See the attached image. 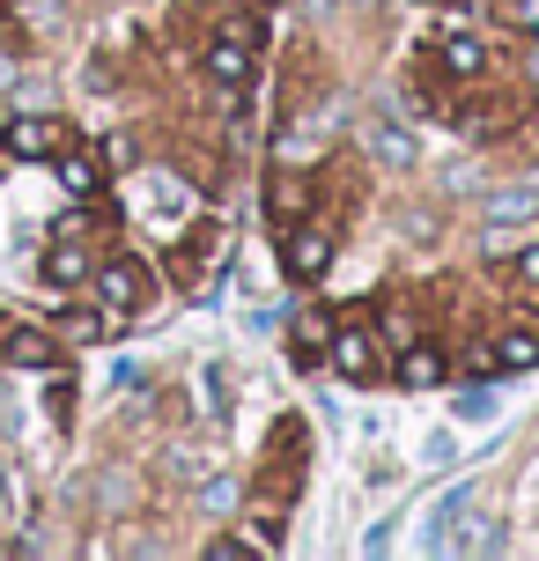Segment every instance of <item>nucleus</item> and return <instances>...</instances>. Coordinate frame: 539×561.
Returning <instances> with one entry per match:
<instances>
[{
	"label": "nucleus",
	"instance_id": "obj_1",
	"mask_svg": "<svg viewBox=\"0 0 539 561\" xmlns=\"http://www.w3.org/2000/svg\"><path fill=\"white\" fill-rule=\"evenodd\" d=\"M252 53H259V23L252 15H229V23L215 30V45H207V75L222 89H244L252 82Z\"/></svg>",
	"mask_w": 539,
	"mask_h": 561
},
{
	"label": "nucleus",
	"instance_id": "obj_2",
	"mask_svg": "<svg viewBox=\"0 0 539 561\" xmlns=\"http://www.w3.org/2000/svg\"><path fill=\"white\" fill-rule=\"evenodd\" d=\"M96 296H104L112 318H134V310H148V296H156V274H148L141 259H112V266L96 274Z\"/></svg>",
	"mask_w": 539,
	"mask_h": 561
},
{
	"label": "nucleus",
	"instance_id": "obj_3",
	"mask_svg": "<svg viewBox=\"0 0 539 561\" xmlns=\"http://www.w3.org/2000/svg\"><path fill=\"white\" fill-rule=\"evenodd\" d=\"M325 266H333V229L325 222H288V274L318 280Z\"/></svg>",
	"mask_w": 539,
	"mask_h": 561
},
{
	"label": "nucleus",
	"instance_id": "obj_4",
	"mask_svg": "<svg viewBox=\"0 0 539 561\" xmlns=\"http://www.w3.org/2000/svg\"><path fill=\"white\" fill-rule=\"evenodd\" d=\"M53 148H59L53 118H8V126H0V156H15V163H45Z\"/></svg>",
	"mask_w": 539,
	"mask_h": 561
},
{
	"label": "nucleus",
	"instance_id": "obj_5",
	"mask_svg": "<svg viewBox=\"0 0 539 561\" xmlns=\"http://www.w3.org/2000/svg\"><path fill=\"white\" fill-rule=\"evenodd\" d=\"M436 75H451V82H481V75H488V45H481V37H444V45H436Z\"/></svg>",
	"mask_w": 539,
	"mask_h": 561
},
{
	"label": "nucleus",
	"instance_id": "obj_6",
	"mask_svg": "<svg viewBox=\"0 0 539 561\" xmlns=\"http://www.w3.org/2000/svg\"><path fill=\"white\" fill-rule=\"evenodd\" d=\"M333 369L355 377V385H369V377H377V340H369L363 325H347V333L333 340Z\"/></svg>",
	"mask_w": 539,
	"mask_h": 561
},
{
	"label": "nucleus",
	"instance_id": "obj_7",
	"mask_svg": "<svg viewBox=\"0 0 539 561\" xmlns=\"http://www.w3.org/2000/svg\"><path fill=\"white\" fill-rule=\"evenodd\" d=\"M369 163H385V170H414V163H422V140L406 134V126H369Z\"/></svg>",
	"mask_w": 539,
	"mask_h": 561
},
{
	"label": "nucleus",
	"instance_id": "obj_8",
	"mask_svg": "<svg viewBox=\"0 0 539 561\" xmlns=\"http://www.w3.org/2000/svg\"><path fill=\"white\" fill-rule=\"evenodd\" d=\"M45 280H53V288H82L89 280V252L74 244V229H59V244L45 252Z\"/></svg>",
	"mask_w": 539,
	"mask_h": 561
},
{
	"label": "nucleus",
	"instance_id": "obj_9",
	"mask_svg": "<svg viewBox=\"0 0 539 561\" xmlns=\"http://www.w3.org/2000/svg\"><path fill=\"white\" fill-rule=\"evenodd\" d=\"M488 229H517V222H532L539 215V185H517V193H488Z\"/></svg>",
	"mask_w": 539,
	"mask_h": 561
},
{
	"label": "nucleus",
	"instance_id": "obj_10",
	"mask_svg": "<svg viewBox=\"0 0 539 561\" xmlns=\"http://www.w3.org/2000/svg\"><path fill=\"white\" fill-rule=\"evenodd\" d=\"M436 377H444V347H436V340H406V355H399V385L422 392V385H436Z\"/></svg>",
	"mask_w": 539,
	"mask_h": 561
},
{
	"label": "nucleus",
	"instance_id": "obj_11",
	"mask_svg": "<svg viewBox=\"0 0 539 561\" xmlns=\"http://www.w3.org/2000/svg\"><path fill=\"white\" fill-rule=\"evenodd\" d=\"M266 207H274V222H303V207H311V178H303V170H282L274 193H266Z\"/></svg>",
	"mask_w": 539,
	"mask_h": 561
},
{
	"label": "nucleus",
	"instance_id": "obj_12",
	"mask_svg": "<svg viewBox=\"0 0 539 561\" xmlns=\"http://www.w3.org/2000/svg\"><path fill=\"white\" fill-rule=\"evenodd\" d=\"M488 369H539V333H503L495 347H488Z\"/></svg>",
	"mask_w": 539,
	"mask_h": 561
},
{
	"label": "nucleus",
	"instance_id": "obj_13",
	"mask_svg": "<svg viewBox=\"0 0 539 561\" xmlns=\"http://www.w3.org/2000/svg\"><path fill=\"white\" fill-rule=\"evenodd\" d=\"M8 363H15V369H53L59 363L53 333H30V325H23V333H8Z\"/></svg>",
	"mask_w": 539,
	"mask_h": 561
},
{
	"label": "nucleus",
	"instance_id": "obj_14",
	"mask_svg": "<svg viewBox=\"0 0 539 561\" xmlns=\"http://www.w3.org/2000/svg\"><path fill=\"white\" fill-rule=\"evenodd\" d=\"M96 178H104V170H96V156H67V163H59V185H67L74 199L96 193Z\"/></svg>",
	"mask_w": 539,
	"mask_h": 561
},
{
	"label": "nucleus",
	"instance_id": "obj_15",
	"mask_svg": "<svg viewBox=\"0 0 539 561\" xmlns=\"http://www.w3.org/2000/svg\"><path fill=\"white\" fill-rule=\"evenodd\" d=\"M96 333H104L96 310H59V340H96Z\"/></svg>",
	"mask_w": 539,
	"mask_h": 561
},
{
	"label": "nucleus",
	"instance_id": "obj_16",
	"mask_svg": "<svg viewBox=\"0 0 539 561\" xmlns=\"http://www.w3.org/2000/svg\"><path fill=\"white\" fill-rule=\"evenodd\" d=\"M318 347H325V318H303L296 325V363H318Z\"/></svg>",
	"mask_w": 539,
	"mask_h": 561
},
{
	"label": "nucleus",
	"instance_id": "obj_17",
	"mask_svg": "<svg viewBox=\"0 0 539 561\" xmlns=\"http://www.w3.org/2000/svg\"><path fill=\"white\" fill-rule=\"evenodd\" d=\"M237 503V480H207V488H199V510H229Z\"/></svg>",
	"mask_w": 539,
	"mask_h": 561
},
{
	"label": "nucleus",
	"instance_id": "obj_18",
	"mask_svg": "<svg viewBox=\"0 0 539 561\" xmlns=\"http://www.w3.org/2000/svg\"><path fill=\"white\" fill-rule=\"evenodd\" d=\"M503 15H511L517 30H539V0H503Z\"/></svg>",
	"mask_w": 539,
	"mask_h": 561
},
{
	"label": "nucleus",
	"instance_id": "obj_19",
	"mask_svg": "<svg viewBox=\"0 0 539 561\" xmlns=\"http://www.w3.org/2000/svg\"><path fill=\"white\" fill-rule=\"evenodd\" d=\"M458 414H466V421H488V414H495V392H466V399H458Z\"/></svg>",
	"mask_w": 539,
	"mask_h": 561
},
{
	"label": "nucleus",
	"instance_id": "obj_20",
	"mask_svg": "<svg viewBox=\"0 0 539 561\" xmlns=\"http://www.w3.org/2000/svg\"><path fill=\"white\" fill-rule=\"evenodd\" d=\"M517 280H539V244H532V252H517Z\"/></svg>",
	"mask_w": 539,
	"mask_h": 561
},
{
	"label": "nucleus",
	"instance_id": "obj_21",
	"mask_svg": "<svg viewBox=\"0 0 539 561\" xmlns=\"http://www.w3.org/2000/svg\"><path fill=\"white\" fill-rule=\"evenodd\" d=\"M422 8H436V0H422Z\"/></svg>",
	"mask_w": 539,
	"mask_h": 561
},
{
	"label": "nucleus",
	"instance_id": "obj_22",
	"mask_svg": "<svg viewBox=\"0 0 539 561\" xmlns=\"http://www.w3.org/2000/svg\"><path fill=\"white\" fill-rule=\"evenodd\" d=\"M15 8H30V0H15Z\"/></svg>",
	"mask_w": 539,
	"mask_h": 561
}]
</instances>
